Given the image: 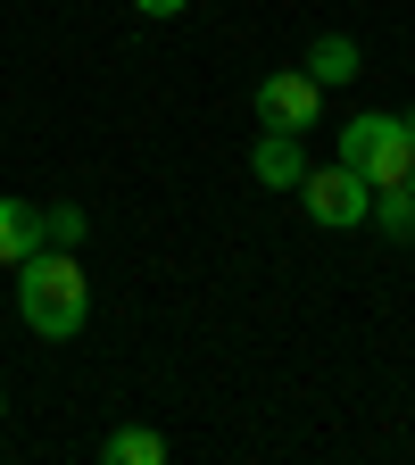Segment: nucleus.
<instances>
[{
	"mask_svg": "<svg viewBox=\"0 0 415 465\" xmlns=\"http://www.w3.org/2000/svg\"><path fill=\"white\" fill-rule=\"evenodd\" d=\"M17 316L34 341H75L84 316H92V282L75 266V250H34L17 266Z\"/></svg>",
	"mask_w": 415,
	"mask_h": 465,
	"instance_id": "1",
	"label": "nucleus"
},
{
	"mask_svg": "<svg viewBox=\"0 0 415 465\" xmlns=\"http://www.w3.org/2000/svg\"><path fill=\"white\" fill-rule=\"evenodd\" d=\"M341 166L358 174L366 192L407 183V174H415V134H407V116H382V108L349 116V125H341Z\"/></svg>",
	"mask_w": 415,
	"mask_h": 465,
	"instance_id": "2",
	"label": "nucleus"
},
{
	"mask_svg": "<svg viewBox=\"0 0 415 465\" xmlns=\"http://www.w3.org/2000/svg\"><path fill=\"white\" fill-rule=\"evenodd\" d=\"M291 192L308 200V216H316L324 232H349V224H366V208H374V192H366V183H358V174H349L341 158H332V166H308Z\"/></svg>",
	"mask_w": 415,
	"mask_h": 465,
	"instance_id": "3",
	"label": "nucleus"
},
{
	"mask_svg": "<svg viewBox=\"0 0 415 465\" xmlns=\"http://www.w3.org/2000/svg\"><path fill=\"white\" fill-rule=\"evenodd\" d=\"M250 108H258V125H266V134H308V125H316V108H324V84H316L308 67H274V75L258 84Z\"/></svg>",
	"mask_w": 415,
	"mask_h": 465,
	"instance_id": "4",
	"label": "nucleus"
},
{
	"mask_svg": "<svg viewBox=\"0 0 415 465\" xmlns=\"http://www.w3.org/2000/svg\"><path fill=\"white\" fill-rule=\"evenodd\" d=\"M250 174H258L266 192H291V183L308 174V150H300V134H266V142L250 150Z\"/></svg>",
	"mask_w": 415,
	"mask_h": 465,
	"instance_id": "5",
	"label": "nucleus"
},
{
	"mask_svg": "<svg viewBox=\"0 0 415 465\" xmlns=\"http://www.w3.org/2000/svg\"><path fill=\"white\" fill-rule=\"evenodd\" d=\"M42 250V208L34 200H0V266H25Z\"/></svg>",
	"mask_w": 415,
	"mask_h": 465,
	"instance_id": "6",
	"label": "nucleus"
},
{
	"mask_svg": "<svg viewBox=\"0 0 415 465\" xmlns=\"http://www.w3.org/2000/svg\"><path fill=\"white\" fill-rule=\"evenodd\" d=\"M308 75L332 92V84H358V42L349 34H316V50H308Z\"/></svg>",
	"mask_w": 415,
	"mask_h": 465,
	"instance_id": "7",
	"label": "nucleus"
},
{
	"mask_svg": "<svg viewBox=\"0 0 415 465\" xmlns=\"http://www.w3.org/2000/svg\"><path fill=\"white\" fill-rule=\"evenodd\" d=\"M100 457H108V465H166V440H158L150 424H116V432L100 440Z\"/></svg>",
	"mask_w": 415,
	"mask_h": 465,
	"instance_id": "8",
	"label": "nucleus"
},
{
	"mask_svg": "<svg viewBox=\"0 0 415 465\" xmlns=\"http://www.w3.org/2000/svg\"><path fill=\"white\" fill-rule=\"evenodd\" d=\"M366 216H382V232H390V242H415V192H407V183L374 192V208H366Z\"/></svg>",
	"mask_w": 415,
	"mask_h": 465,
	"instance_id": "9",
	"label": "nucleus"
},
{
	"mask_svg": "<svg viewBox=\"0 0 415 465\" xmlns=\"http://www.w3.org/2000/svg\"><path fill=\"white\" fill-rule=\"evenodd\" d=\"M75 242H84V208L50 200V208H42V250H75Z\"/></svg>",
	"mask_w": 415,
	"mask_h": 465,
	"instance_id": "10",
	"label": "nucleus"
},
{
	"mask_svg": "<svg viewBox=\"0 0 415 465\" xmlns=\"http://www.w3.org/2000/svg\"><path fill=\"white\" fill-rule=\"evenodd\" d=\"M133 9H142V17H183L192 0H133Z\"/></svg>",
	"mask_w": 415,
	"mask_h": 465,
	"instance_id": "11",
	"label": "nucleus"
},
{
	"mask_svg": "<svg viewBox=\"0 0 415 465\" xmlns=\"http://www.w3.org/2000/svg\"><path fill=\"white\" fill-rule=\"evenodd\" d=\"M407 134H415V108H407Z\"/></svg>",
	"mask_w": 415,
	"mask_h": 465,
	"instance_id": "12",
	"label": "nucleus"
},
{
	"mask_svg": "<svg viewBox=\"0 0 415 465\" xmlns=\"http://www.w3.org/2000/svg\"><path fill=\"white\" fill-rule=\"evenodd\" d=\"M407 192H415V174H407Z\"/></svg>",
	"mask_w": 415,
	"mask_h": 465,
	"instance_id": "13",
	"label": "nucleus"
}]
</instances>
